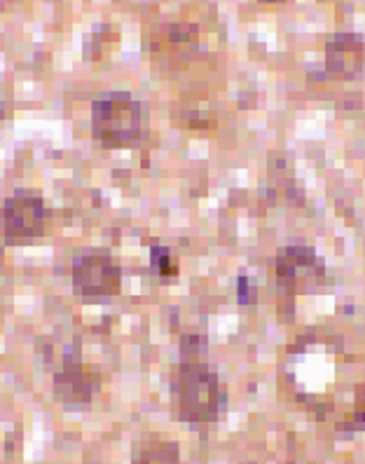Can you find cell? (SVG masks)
<instances>
[{
	"mask_svg": "<svg viewBox=\"0 0 365 464\" xmlns=\"http://www.w3.org/2000/svg\"><path fill=\"white\" fill-rule=\"evenodd\" d=\"M204 340L197 335H186L180 345V368L176 380V399L178 411L186 420H214L223 408L225 394L220 392L218 378L202 362Z\"/></svg>",
	"mask_w": 365,
	"mask_h": 464,
	"instance_id": "cell-1",
	"label": "cell"
},
{
	"mask_svg": "<svg viewBox=\"0 0 365 464\" xmlns=\"http://www.w3.org/2000/svg\"><path fill=\"white\" fill-rule=\"evenodd\" d=\"M91 131L103 148H134L150 134V113L130 92H106L91 103Z\"/></svg>",
	"mask_w": 365,
	"mask_h": 464,
	"instance_id": "cell-2",
	"label": "cell"
},
{
	"mask_svg": "<svg viewBox=\"0 0 365 464\" xmlns=\"http://www.w3.org/2000/svg\"><path fill=\"white\" fill-rule=\"evenodd\" d=\"M47 209L38 193L17 190L3 209V230L7 244H28L45 232Z\"/></svg>",
	"mask_w": 365,
	"mask_h": 464,
	"instance_id": "cell-3",
	"label": "cell"
},
{
	"mask_svg": "<svg viewBox=\"0 0 365 464\" xmlns=\"http://www.w3.org/2000/svg\"><path fill=\"white\" fill-rule=\"evenodd\" d=\"M276 282L286 291H307L323 282V261L307 246H283L274 258Z\"/></svg>",
	"mask_w": 365,
	"mask_h": 464,
	"instance_id": "cell-4",
	"label": "cell"
},
{
	"mask_svg": "<svg viewBox=\"0 0 365 464\" xmlns=\"http://www.w3.org/2000/svg\"><path fill=\"white\" fill-rule=\"evenodd\" d=\"M120 282H122V272L110 261V256L87 254L75 258L73 286L80 295L87 298L115 295L120 291Z\"/></svg>",
	"mask_w": 365,
	"mask_h": 464,
	"instance_id": "cell-5",
	"label": "cell"
},
{
	"mask_svg": "<svg viewBox=\"0 0 365 464\" xmlns=\"http://www.w3.org/2000/svg\"><path fill=\"white\" fill-rule=\"evenodd\" d=\"M365 66V43L356 34H337L326 45V68L344 80L359 78Z\"/></svg>",
	"mask_w": 365,
	"mask_h": 464,
	"instance_id": "cell-6",
	"label": "cell"
},
{
	"mask_svg": "<svg viewBox=\"0 0 365 464\" xmlns=\"http://www.w3.org/2000/svg\"><path fill=\"white\" fill-rule=\"evenodd\" d=\"M91 392L90 378L80 368H66L56 375V394L68 401H87Z\"/></svg>",
	"mask_w": 365,
	"mask_h": 464,
	"instance_id": "cell-7",
	"label": "cell"
},
{
	"mask_svg": "<svg viewBox=\"0 0 365 464\" xmlns=\"http://www.w3.org/2000/svg\"><path fill=\"white\" fill-rule=\"evenodd\" d=\"M134 464H178V448L167 441L143 443L136 450Z\"/></svg>",
	"mask_w": 365,
	"mask_h": 464,
	"instance_id": "cell-8",
	"label": "cell"
},
{
	"mask_svg": "<svg viewBox=\"0 0 365 464\" xmlns=\"http://www.w3.org/2000/svg\"><path fill=\"white\" fill-rule=\"evenodd\" d=\"M150 261L155 272H159V277H174V275H178V267H176L174 258H171V251L164 249V246H155L152 249Z\"/></svg>",
	"mask_w": 365,
	"mask_h": 464,
	"instance_id": "cell-9",
	"label": "cell"
},
{
	"mask_svg": "<svg viewBox=\"0 0 365 464\" xmlns=\"http://www.w3.org/2000/svg\"><path fill=\"white\" fill-rule=\"evenodd\" d=\"M236 298L242 305H253L255 303V284H251L248 277L236 279Z\"/></svg>",
	"mask_w": 365,
	"mask_h": 464,
	"instance_id": "cell-10",
	"label": "cell"
},
{
	"mask_svg": "<svg viewBox=\"0 0 365 464\" xmlns=\"http://www.w3.org/2000/svg\"><path fill=\"white\" fill-rule=\"evenodd\" d=\"M260 3H267V5H281V3H286V0H260Z\"/></svg>",
	"mask_w": 365,
	"mask_h": 464,
	"instance_id": "cell-11",
	"label": "cell"
}]
</instances>
